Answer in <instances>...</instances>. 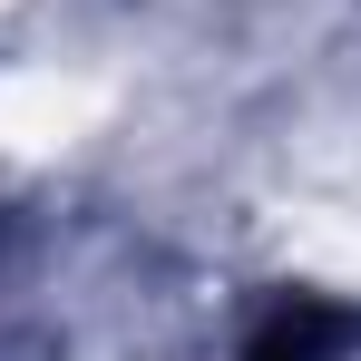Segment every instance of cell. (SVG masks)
<instances>
[{"label":"cell","mask_w":361,"mask_h":361,"mask_svg":"<svg viewBox=\"0 0 361 361\" xmlns=\"http://www.w3.org/2000/svg\"><path fill=\"white\" fill-rule=\"evenodd\" d=\"M352 342H361V312H342V302H312V293H283L264 322H254L244 361H342Z\"/></svg>","instance_id":"obj_1"}]
</instances>
